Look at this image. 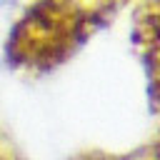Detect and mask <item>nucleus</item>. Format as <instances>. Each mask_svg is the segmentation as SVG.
Segmentation results:
<instances>
[{
	"instance_id": "f257e3e1",
	"label": "nucleus",
	"mask_w": 160,
	"mask_h": 160,
	"mask_svg": "<svg viewBox=\"0 0 160 160\" xmlns=\"http://www.w3.org/2000/svg\"><path fill=\"white\" fill-rule=\"evenodd\" d=\"M130 0H32L5 40L8 62L25 75H45L75 58Z\"/></svg>"
},
{
	"instance_id": "f03ea898",
	"label": "nucleus",
	"mask_w": 160,
	"mask_h": 160,
	"mask_svg": "<svg viewBox=\"0 0 160 160\" xmlns=\"http://www.w3.org/2000/svg\"><path fill=\"white\" fill-rule=\"evenodd\" d=\"M132 35L145 65L150 98L160 112V0H135Z\"/></svg>"
},
{
	"instance_id": "7ed1b4c3",
	"label": "nucleus",
	"mask_w": 160,
	"mask_h": 160,
	"mask_svg": "<svg viewBox=\"0 0 160 160\" xmlns=\"http://www.w3.org/2000/svg\"><path fill=\"white\" fill-rule=\"evenodd\" d=\"M70 160H160V128L138 148H130V150L88 148V150L75 152Z\"/></svg>"
},
{
	"instance_id": "20e7f679",
	"label": "nucleus",
	"mask_w": 160,
	"mask_h": 160,
	"mask_svg": "<svg viewBox=\"0 0 160 160\" xmlns=\"http://www.w3.org/2000/svg\"><path fill=\"white\" fill-rule=\"evenodd\" d=\"M0 160H25L22 150L18 148L15 138L8 132V128L2 125V120H0Z\"/></svg>"
}]
</instances>
